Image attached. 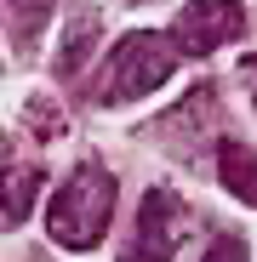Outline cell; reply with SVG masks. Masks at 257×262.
<instances>
[{"mask_svg":"<svg viewBox=\"0 0 257 262\" xmlns=\"http://www.w3.org/2000/svg\"><path fill=\"white\" fill-rule=\"evenodd\" d=\"M200 262H251V256H246V245H240L234 234H218V239H211V251H206Z\"/></svg>","mask_w":257,"mask_h":262,"instance_id":"9","label":"cell"},{"mask_svg":"<svg viewBox=\"0 0 257 262\" xmlns=\"http://www.w3.org/2000/svg\"><path fill=\"white\" fill-rule=\"evenodd\" d=\"M218 177H223V188H229L234 200L257 205V160H251L240 143H218Z\"/></svg>","mask_w":257,"mask_h":262,"instance_id":"5","label":"cell"},{"mask_svg":"<svg viewBox=\"0 0 257 262\" xmlns=\"http://www.w3.org/2000/svg\"><path fill=\"white\" fill-rule=\"evenodd\" d=\"M92 40H97V23H74V34L63 40V52H57V69L63 74H80V57H86Z\"/></svg>","mask_w":257,"mask_h":262,"instance_id":"8","label":"cell"},{"mask_svg":"<svg viewBox=\"0 0 257 262\" xmlns=\"http://www.w3.org/2000/svg\"><path fill=\"white\" fill-rule=\"evenodd\" d=\"M29 200H34V171H29V165H23V171L12 165V171H6V228H17L23 216H29Z\"/></svg>","mask_w":257,"mask_h":262,"instance_id":"7","label":"cell"},{"mask_svg":"<svg viewBox=\"0 0 257 262\" xmlns=\"http://www.w3.org/2000/svg\"><path fill=\"white\" fill-rule=\"evenodd\" d=\"M46 223H52V239L63 251H92L114 223V171L97 160H80L74 177L52 194Z\"/></svg>","mask_w":257,"mask_h":262,"instance_id":"1","label":"cell"},{"mask_svg":"<svg viewBox=\"0 0 257 262\" xmlns=\"http://www.w3.org/2000/svg\"><path fill=\"white\" fill-rule=\"evenodd\" d=\"M171 46H177V40H160V34H149V29L126 34L120 46L109 52V63H103V85H97V97H103V103L149 97L154 85H166V74H171Z\"/></svg>","mask_w":257,"mask_h":262,"instance_id":"2","label":"cell"},{"mask_svg":"<svg viewBox=\"0 0 257 262\" xmlns=\"http://www.w3.org/2000/svg\"><path fill=\"white\" fill-rule=\"evenodd\" d=\"M57 0H6V23H12V46H29V40L46 29Z\"/></svg>","mask_w":257,"mask_h":262,"instance_id":"6","label":"cell"},{"mask_svg":"<svg viewBox=\"0 0 257 262\" xmlns=\"http://www.w3.org/2000/svg\"><path fill=\"white\" fill-rule=\"evenodd\" d=\"M240 29H246L240 0H189L177 12V23H171V40H177V52L206 57V52H218L223 40H234Z\"/></svg>","mask_w":257,"mask_h":262,"instance_id":"4","label":"cell"},{"mask_svg":"<svg viewBox=\"0 0 257 262\" xmlns=\"http://www.w3.org/2000/svg\"><path fill=\"white\" fill-rule=\"evenodd\" d=\"M183 228H189L183 200L171 194V188H149L143 216H137V234H132V245L120 251V262H171V251H177Z\"/></svg>","mask_w":257,"mask_h":262,"instance_id":"3","label":"cell"}]
</instances>
